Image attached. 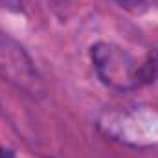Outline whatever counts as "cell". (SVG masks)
Masks as SVG:
<instances>
[{"label":"cell","instance_id":"2","mask_svg":"<svg viewBox=\"0 0 158 158\" xmlns=\"http://www.w3.org/2000/svg\"><path fill=\"white\" fill-rule=\"evenodd\" d=\"M0 77L33 98L44 94V83L31 57L4 33H0Z\"/></svg>","mask_w":158,"mask_h":158},{"label":"cell","instance_id":"3","mask_svg":"<svg viewBox=\"0 0 158 158\" xmlns=\"http://www.w3.org/2000/svg\"><path fill=\"white\" fill-rule=\"evenodd\" d=\"M0 158H15V155H13L11 149H6V147L0 145Z\"/></svg>","mask_w":158,"mask_h":158},{"label":"cell","instance_id":"1","mask_svg":"<svg viewBox=\"0 0 158 158\" xmlns=\"http://www.w3.org/2000/svg\"><path fill=\"white\" fill-rule=\"evenodd\" d=\"M90 57L101 83L119 92L151 85L158 79V48L149 50L138 61L125 48L112 42H98L92 46Z\"/></svg>","mask_w":158,"mask_h":158}]
</instances>
